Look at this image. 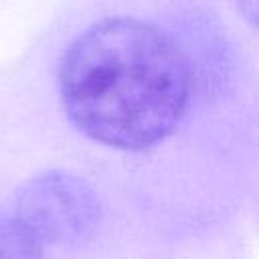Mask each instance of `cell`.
<instances>
[{
    "mask_svg": "<svg viewBox=\"0 0 259 259\" xmlns=\"http://www.w3.org/2000/svg\"><path fill=\"white\" fill-rule=\"evenodd\" d=\"M59 95L91 140L121 150L162 142L184 115L190 75L176 42L158 26L115 16L91 24L65 51Z\"/></svg>",
    "mask_w": 259,
    "mask_h": 259,
    "instance_id": "6da1fadb",
    "label": "cell"
},
{
    "mask_svg": "<svg viewBox=\"0 0 259 259\" xmlns=\"http://www.w3.org/2000/svg\"><path fill=\"white\" fill-rule=\"evenodd\" d=\"M99 204L89 186L69 174L32 178L16 198V217L42 241L81 239L97 221Z\"/></svg>",
    "mask_w": 259,
    "mask_h": 259,
    "instance_id": "7a4b0ae2",
    "label": "cell"
},
{
    "mask_svg": "<svg viewBox=\"0 0 259 259\" xmlns=\"http://www.w3.org/2000/svg\"><path fill=\"white\" fill-rule=\"evenodd\" d=\"M42 241L14 214L0 219V257L2 255H40Z\"/></svg>",
    "mask_w": 259,
    "mask_h": 259,
    "instance_id": "3957f363",
    "label": "cell"
}]
</instances>
